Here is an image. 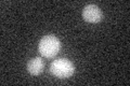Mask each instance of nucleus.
Segmentation results:
<instances>
[{
    "label": "nucleus",
    "instance_id": "nucleus-2",
    "mask_svg": "<svg viewBox=\"0 0 130 86\" xmlns=\"http://www.w3.org/2000/svg\"><path fill=\"white\" fill-rule=\"evenodd\" d=\"M50 71L54 76L59 77V79H67L74 74L75 67L71 60L66 58H59L52 61Z\"/></svg>",
    "mask_w": 130,
    "mask_h": 86
},
{
    "label": "nucleus",
    "instance_id": "nucleus-4",
    "mask_svg": "<svg viewBox=\"0 0 130 86\" xmlns=\"http://www.w3.org/2000/svg\"><path fill=\"white\" fill-rule=\"evenodd\" d=\"M44 64L41 58L39 57H35L31 58L27 64V71L32 75H38L43 71Z\"/></svg>",
    "mask_w": 130,
    "mask_h": 86
},
{
    "label": "nucleus",
    "instance_id": "nucleus-3",
    "mask_svg": "<svg viewBox=\"0 0 130 86\" xmlns=\"http://www.w3.org/2000/svg\"><path fill=\"white\" fill-rule=\"evenodd\" d=\"M83 17L84 19L88 23H99L102 19V11L100 10L99 7H96L95 5H88L85 7V9L83 11Z\"/></svg>",
    "mask_w": 130,
    "mask_h": 86
},
{
    "label": "nucleus",
    "instance_id": "nucleus-1",
    "mask_svg": "<svg viewBox=\"0 0 130 86\" xmlns=\"http://www.w3.org/2000/svg\"><path fill=\"white\" fill-rule=\"evenodd\" d=\"M39 53L46 58H53L61 50L60 40L54 36L48 35L41 38L38 45Z\"/></svg>",
    "mask_w": 130,
    "mask_h": 86
}]
</instances>
